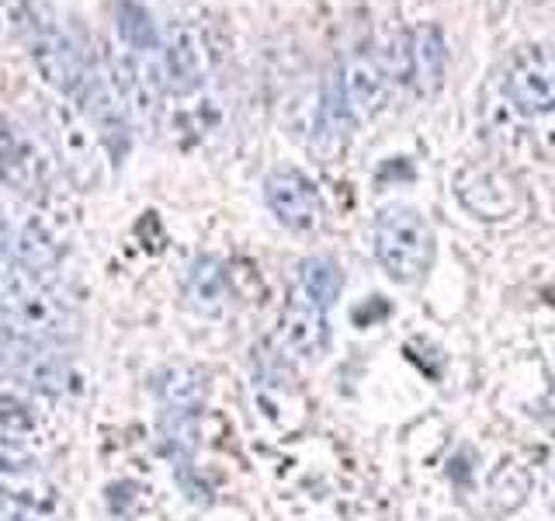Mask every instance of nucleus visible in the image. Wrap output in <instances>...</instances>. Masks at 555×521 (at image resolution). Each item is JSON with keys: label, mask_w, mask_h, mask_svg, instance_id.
<instances>
[{"label": "nucleus", "mask_w": 555, "mask_h": 521, "mask_svg": "<svg viewBox=\"0 0 555 521\" xmlns=\"http://www.w3.org/2000/svg\"><path fill=\"white\" fill-rule=\"evenodd\" d=\"M0 233H4V219H0Z\"/></svg>", "instance_id": "obj_16"}, {"label": "nucleus", "mask_w": 555, "mask_h": 521, "mask_svg": "<svg viewBox=\"0 0 555 521\" xmlns=\"http://www.w3.org/2000/svg\"><path fill=\"white\" fill-rule=\"evenodd\" d=\"M382 317H389V303L382 300V295H375L372 303H364V306H358V309L351 313V320H354L358 327H372V323H378Z\"/></svg>", "instance_id": "obj_15"}, {"label": "nucleus", "mask_w": 555, "mask_h": 521, "mask_svg": "<svg viewBox=\"0 0 555 521\" xmlns=\"http://www.w3.org/2000/svg\"><path fill=\"white\" fill-rule=\"evenodd\" d=\"M299 289L326 309L340 295L344 275L330 257H306L299 265Z\"/></svg>", "instance_id": "obj_12"}, {"label": "nucleus", "mask_w": 555, "mask_h": 521, "mask_svg": "<svg viewBox=\"0 0 555 521\" xmlns=\"http://www.w3.org/2000/svg\"><path fill=\"white\" fill-rule=\"evenodd\" d=\"M511 101L525 115L555 112V49L545 42H528L514 49L503 77Z\"/></svg>", "instance_id": "obj_3"}, {"label": "nucleus", "mask_w": 555, "mask_h": 521, "mask_svg": "<svg viewBox=\"0 0 555 521\" xmlns=\"http://www.w3.org/2000/svg\"><path fill=\"white\" fill-rule=\"evenodd\" d=\"M188 303L191 309L205 313V317H216L225 306V271L216 257H202L195 260V268L188 275Z\"/></svg>", "instance_id": "obj_10"}, {"label": "nucleus", "mask_w": 555, "mask_h": 521, "mask_svg": "<svg viewBox=\"0 0 555 521\" xmlns=\"http://www.w3.org/2000/svg\"><path fill=\"white\" fill-rule=\"evenodd\" d=\"M375 254L392 282H416L434 260V233L427 219L406 205L382 208L375 219Z\"/></svg>", "instance_id": "obj_1"}, {"label": "nucleus", "mask_w": 555, "mask_h": 521, "mask_svg": "<svg viewBox=\"0 0 555 521\" xmlns=\"http://www.w3.org/2000/svg\"><path fill=\"white\" fill-rule=\"evenodd\" d=\"M444 60H448V49L441 31L434 25L416 28V46H413V77H421L424 91H434L444 77Z\"/></svg>", "instance_id": "obj_11"}, {"label": "nucleus", "mask_w": 555, "mask_h": 521, "mask_svg": "<svg viewBox=\"0 0 555 521\" xmlns=\"http://www.w3.org/2000/svg\"><path fill=\"white\" fill-rule=\"evenodd\" d=\"M0 313H4V320L11 323V334L49 341V344L63 338L66 320H69L66 303L52 289H46L28 268L17 271L11 289L0 295Z\"/></svg>", "instance_id": "obj_2"}, {"label": "nucleus", "mask_w": 555, "mask_h": 521, "mask_svg": "<svg viewBox=\"0 0 555 521\" xmlns=\"http://www.w3.org/2000/svg\"><path fill=\"white\" fill-rule=\"evenodd\" d=\"M0 521H60V491L28 469H0Z\"/></svg>", "instance_id": "obj_5"}, {"label": "nucleus", "mask_w": 555, "mask_h": 521, "mask_svg": "<svg viewBox=\"0 0 555 521\" xmlns=\"http://www.w3.org/2000/svg\"><path fill=\"white\" fill-rule=\"evenodd\" d=\"M351 126H354V112H351V104H347V98H344V84L330 80L326 98H323V112H320V132L334 139V143H344L347 132H351Z\"/></svg>", "instance_id": "obj_13"}, {"label": "nucleus", "mask_w": 555, "mask_h": 521, "mask_svg": "<svg viewBox=\"0 0 555 521\" xmlns=\"http://www.w3.org/2000/svg\"><path fill=\"white\" fill-rule=\"evenodd\" d=\"M160 399L164 414H198L205 404V376L184 365H173L160 376Z\"/></svg>", "instance_id": "obj_9"}, {"label": "nucleus", "mask_w": 555, "mask_h": 521, "mask_svg": "<svg viewBox=\"0 0 555 521\" xmlns=\"http://www.w3.org/2000/svg\"><path fill=\"white\" fill-rule=\"evenodd\" d=\"M0 369L35 393H63L69 369L66 358L49 341L8 334L0 341Z\"/></svg>", "instance_id": "obj_4"}, {"label": "nucleus", "mask_w": 555, "mask_h": 521, "mask_svg": "<svg viewBox=\"0 0 555 521\" xmlns=\"http://www.w3.org/2000/svg\"><path fill=\"white\" fill-rule=\"evenodd\" d=\"M264 195L278 223H285L295 233H306L320 223V191L312 188V181L302 170L295 167L274 170L264 181Z\"/></svg>", "instance_id": "obj_6"}, {"label": "nucleus", "mask_w": 555, "mask_h": 521, "mask_svg": "<svg viewBox=\"0 0 555 521\" xmlns=\"http://www.w3.org/2000/svg\"><path fill=\"white\" fill-rule=\"evenodd\" d=\"M167 69H170V87L173 91H191L202 80V60H198V46L195 42H181L170 49L167 56Z\"/></svg>", "instance_id": "obj_14"}, {"label": "nucleus", "mask_w": 555, "mask_h": 521, "mask_svg": "<svg viewBox=\"0 0 555 521\" xmlns=\"http://www.w3.org/2000/svg\"><path fill=\"white\" fill-rule=\"evenodd\" d=\"M326 344H330V327L323 317V306L317 300H309L302 289H295L282 317V347L295 358H320L326 352Z\"/></svg>", "instance_id": "obj_7"}, {"label": "nucleus", "mask_w": 555, "mask_h": 521, "mask_svg": "<svg viewBox=\"0 0 555 521\" xmlns=\"http://www.w3.org/2000/svg\"><path fill=\"white\" fill-rule=\"evenodd\" d=\"M340 84H344V98L351 104V112L358 118L364 115H375L378 104L386 101V87H389V77L382 63L369 52H358V56L347 60L344 74H340Z\"/></svg>", "instance_id": "obj_8"}]
</instances>
